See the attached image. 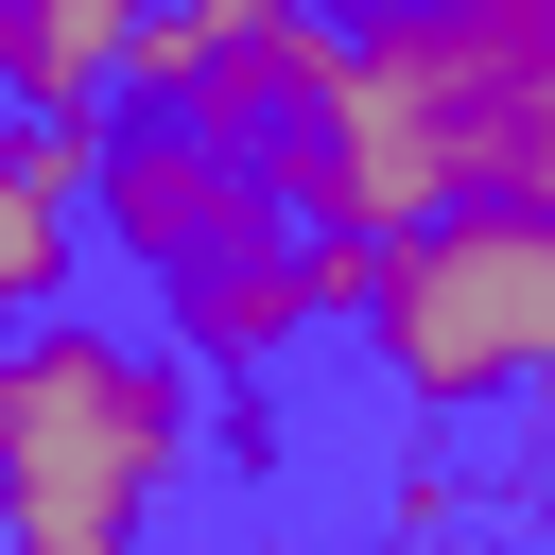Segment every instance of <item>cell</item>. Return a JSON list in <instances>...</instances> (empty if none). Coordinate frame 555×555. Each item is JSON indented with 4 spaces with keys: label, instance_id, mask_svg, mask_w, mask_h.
I'll return each mask as SVG.
<instances>
[{
    "label": "cell",
    "instance_id": "6",
    "mask_svg": "<svg viewBox=\"0 0 555 555\" xmlns=\"http://www.w3.org/2000/svg\"><path fill=\"white\" fill-rule=\"evenodd\" d=\"M0 87H17V0H0Z\"/></svg>",
    "mask_w": 555,
    "mask_h": 555
},
{
    "label": "cell",
    "instance_id": "5",
    "mask_svg": "<svg viewBox=\"0 0 555 555\" xmlns=\"http://www.w3.org/2000/svg\"><path fill=\"white\" fill-rule=\"evenodd\" d=\"M139 0H17V87L0 104H121Z\"/></svg>",
    "mask_w": 555,
    "mask_h": 555
},
{
    "label": "cell",
    "instance_id": "7",
    "mask_svg": "<svg viewBox=\"0 0 555 555\" xmlns=\"http://www.w3.org/2000/svg\"><path fill=\"white\" fill-rule=\"evenodd\" d=\"M520 191H555V139H538V156H520Z\"/></svg>",
    "mask_w": 555,
    "mask_h": 555
},
{
    "label": "cell",
    "instance_id": "4",
    "mask_svg": "<svg viewBox=\"0 0 555 555\" xmlns=\"http://www.w3.org/2000/svg\"><path fill=\"white\" fill-rule=\"evenodd\" d=\"M69 278H87V191H52V173H35V121L0 104V330L52 312Z\"/></svg>",
    "mask_w": 555,
    "mask_h": 555
},
{
    "label": "cell",
    "instance_id": "2",
    "mask_svg": "<svg viewBox=\"0 0 555 555\" xmlns=\"http://www.w3.org/2000/svg\"><path fill=\"white\" fill-rule=\"evenodd\" d=\"M347 330L382 347V382L416 416L555 399V191H451V208L382 225Z\"/></svg>",
    "mask_w": 555,
    "mask_h": 555
},
{
    "label": "cell",
    "instance_id": "1",
    "mask_svg": "<svg viewBox=\"0 0 555 555\" xmlns=\"http://www.w3.org/2000/svg\"><path fill=\"white\" fill-rule=\"evenodd\" d=\"M191 347H121L87 312H17L0 330V538L17 555H121L173 468H191Z\"/></svg>",
    "mask_w": 555,
    "mask_h": 555
},
{
    "label": "cell",
    "instance_id": "3",
    "mask_svg": "<svg viewBox=\"0 0 555 555\" xmlns=\"http://www.w3.org/2000/svg\"><path fill=\"white\" fill-rule=\"evenodd\" d=\"M87 225L139 260V278H208V260H243V243H278V225H312L225 121H173V104H121L104 121V173H87Z\"/></svg>",
    "mask_w": 555,
    "mask_h": 555
}]
</instances>
